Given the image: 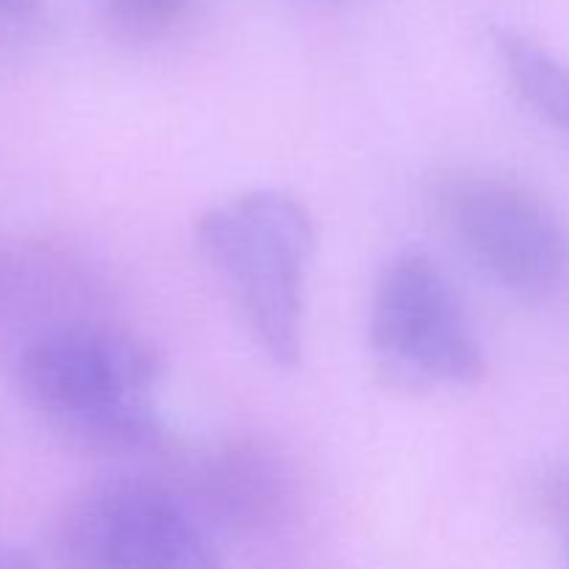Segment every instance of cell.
<instances>
[{
    "label": "cell",
    "instance_id": "cell-9",
    "mask_svg": "<svg viewBox=\"0 0 569 569\" xmlns=\"http://www.w3.org/2000/svg\"><path fill=\"white\" fill-rule=\"evenodd\" d=\"M42 0H0V22H20L33 17Z\"/></svg>",
    "mask_w": 569,
    "mask_h": 569
},
{
    "label": "cell",
    "instance_id": "cell-1",
    "mask_svg": "<svg viewBox=\"0 0 569 569\" xmlns=\"http://www.w3.org/2000/svg\"><path fill=\"white\" fill-rule=\"evenodd\" d=\"M159 372L142 339L92 322L39 333L17 361L31 409L64 442L98 456H133L161 445L153 406Z\"/></svg>",
    "mask_w": 569,
    "mask_h": 569
},
{
    "label": "cell",
    "instance_id": "cell-11",
    "mask_svg": "<svg viewBox=\"0 0 569 569\" xmlns=\"http://www.w3.org/2000/svg\"><path fill=\"white\" fill-rule=\"evenodd\" d=\"M326 3H337V0H326Z\"/></svg>",
    "mask_w": 569,
    "mask_h": 569
},
{
    "label": "cell",
    "instance_id": "cell-5",
    "mask_svg": "<svg viewBox=\"0 0 569 569\" xmlns=\"http://www.w3.org/2000/svg\"><path fill=\"white\" fill-rule=\"evenodd\" d=\"M450 228L467 253L506 289L539 298L569 267L565 222L548 200L506 178L456 181L445 194Z\"/></svg>",
    "mask_w": 569,
    "mask_h": 569
},
{
    "label": "cell",
    "instance_id": "cell-10",
    "mask_svg": "<svg viewBox=\"0 0 569 569\" xmlns=\"http://www.w3.org/2000/svg\"><path fill=\"white\" fill-rule=\"evenodd\" d=\"M0 569H37V565L26 550L0 542Z\"/></svg>",
    "mask_w": 569,
    "mask_h": 569
},
{
    "label": "cell",
    "instance_id": "cell-4",
    "mask_svg": "<svg viewBox=\"0 0 569 569\" xmlns=\"http://www.w3.org/2000/svg\"><path fill=\"white\" fill-rule=\"evenodd\" d=\"M370 348L383 370L415 387H472L487 359L445 272L426 253L389 261L372 292Z\"/></svg>",
    "mask_w": 569,
    "mask_h": 569
},
{
    "label": "cell",
    "instance_id": "cell-2",
    "mask_svg": "<svg viewBox=\"0 0 569 569\" xmlns=\"http://www.w3.org/2000/svg\"><path fill=\"white\" fill-rule=\"evenodd\" d=\"M200 253L228 283L259 348L283 370L303 359L311 217L292 194L253 189L214 203L194 226Z\"/></svg>",
    "mask_w": 569,
    "mask_h": 569
},
{
    "label": "cell",
    "instance_id": "cell-8",
    "mask_svg": "<svg viewBox=\"0 0 569 569\" xmlns=\"http://www.w3.org/2000/svg\"><path fill=\"white\" fill-rule=\"evenodd\" d=\"M114 28L131 37H159L181 26L198 0H100Z\"/></svg>",
    "mask_w": 569,
    "mask_h": 569
},
{
    "label": "cell",
    "instance_id": "cell-3",
    "mask_svg": "<svg viewBox=\"0 0 569 569\" xmlns=\"http://www.w3.org/2000/svg\"><path fill=\"white\" fill-rule=\"evenodd\" d=\"M56 569H222L211 528L161 483L111 476L78 492L50 533Z\"/></svg>",
    "mask_w": 569,
    "mask_h": 569
},
{
    "label": "cell",
    "instance_id": "cell-7",
    "mask_svg": "<svg viewBox=\"0 0 569 569\" xmlns=\"http://www.w3.org/2000/svg\"><path fill=\"white\" fill-rule=\"evenodd\" d=\"M495 48L517 92L569 139V64L515 28H495Z\"/></svg>",
    "mask_w": 569,
    "mask_h": 569
},
{
    "label": "cell",
    "instance_id": "cell-6",
    "mask_svg": "<svg viewBox=\"0 0 569 569\" xmlns=\"http://www.w3.org/2000/svg\"><path fill=\"white\" fill-rule=\"evenodd\" d=\"M289 476L281 459L250 442L214 450L194 476V506L206 526L231 533L270 528L289 503Z\"/></svg>",
    "mask_w": 569,
    "mask_h": 569
}]
</instances>
